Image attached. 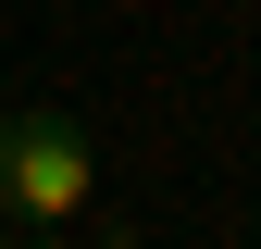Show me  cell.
I'll return each mask as SVG.
<instances>
[{
    "label": "cell",
    "mask_w": 261,
    "mask_h": 249,
    "mask_svg": "<svg viewBox=\"0 0 261 249\" xmlns=\"http://www.w3.org/2000/svg\"><path fill=\"white\" fill-rule=\"evenodd\" d=\"M87 200H100L87 124L62 100H13L0 112V225L13 237H62V225H87Z\"/></svg>",
    "instance_id": "cell-1"
},
{
    "label": "cell",
    "mask_w": 261,
    "mask_h": 249,
    "mask_svg": "<svg viewBox=\"0 0 261 249\" xmlns=\"http://www.w3.org/2000/svg\"><path fill=\"white\" fill-rule=\"evenodd\" d=\"M0 249H25V237H13V225H0Z\"/></svg>",
    "instance_id": "cell-2"
}]
</instances>
